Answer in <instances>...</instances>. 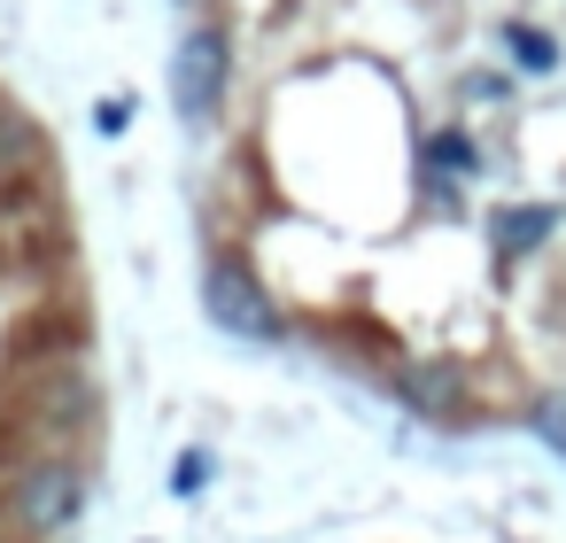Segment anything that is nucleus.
<instances>
[{"label": "nucleus", "mask_w": 566, "mask_h": 543, "mask_svg": "<svg viewBox=\"0 0 566 543\" xmlns=\"http://www.w3.org/2000/svg\"><path fill=\"white\" fill-rule=\"evenodd\" d=\"M226 63H233V40H226L218 24H202V32L179 40V55H171V102H179L187 125H210V117H218V102H226Z\"/></svg>", "instance_id": "nucleus-1"}, {"label": "nucleus", "mask_w": 566, "mask_h": 543, "mask_svg": "<svg viewBox=\"0 0 566 543\" xmlns=\"http://www.w3.org/2000/svg\"><path fill=\"white\" fill-rule=\"evenodd\" d=\"M202 311H210L226 334H241V342H280V311H272V295H264L256 272L233 264V257H218V264L202 272Z\"/></svg>", "instance_id": "nucleus-2"}, {"label": "nucleus", "mask_w": 566, "mask_h": 543, "mask_svg": "<svg viewBox=\"0 0 566 543\" xmlns=\"http://www.w3.org/2000/svg\"><path fill=\"white\" fill-rule=\"evenodd\" d=\"M9 512H17V528H24V535H63V528L86 512V473H78L71 458H48V466H32V473L17 481Z\"/></svg>", "instance_id": "nucleus-3"}, {"label": "nucleus", "mask_w": 566, "mask_h": 543, "mask_svg": "<svg viewBox=\"0 0 566 543\" xmlns=\"http://www.w3.org/2000/svg\"><path fill=\"white\" fill-rule=\"evenodd\" d=\"M396 396H403V411H419V419H458V411H465L458 365H403V373H396Z\"/></svg>", "instance_id": "nucleus-4"}, {"label": "nucleus", "mask_w": 566, "mask_h": 543, "mask_svg": "<svg viewBox=\"0 0 566 543\" xmlns=\"http://www.w3.org/2000/svg\"><path fill=\"white\" fill-rule=\"evenodd\" d=\"M558 233V210L551 202H520V210H496L489 218V241L504 249V257H527V249H543Z\"/></svg>", "instance_id": "nucleus-5"}, {"label": "nucleus", "mask_w": 566, "mask_h": 543, "mask_svg": "<svg viewBox=\"0 0 566 543\" xmlns=\"http://www.w3.org/2000/svg\"><path fill=\"white\" fill-rule=\"evenodd\" d=\"M504 48H512V63H520V71H535V79H543V71H558V40H551V32H535V24H504Z\"/></svg>", "instance_id": "nucleus-6"}, {"label": "nucleus", "mask_w": 566, "mask_h": 543, "mask_svg": "<svg viewBox=\"0 0 566 543\" xmlns=\"http://www.w3.org/2000/svg\"><path fill=\"white\" fill-rule=\"evenodd\" d=\"M427 164H434V171H473L481 156H473L465 133H434V140H427Z\"/></svg>", "instance_id": "nucleus-7"}, {"label": "nucleus", "mask_w": 566, "mask_h": 543, "mask_svg": "<svg viewBox=\"0 0 566 543\" xmlns=\"http://www.w3.org/2000/svg\"><path fill=\"white\" fill-rule=\"evenodd\" d=\"M527 427H535V435H543V442H551V450H558V458H566V396H543V404H535V419H527Z\"/></svg>", "instance_id": "nucleus-8"}, {"label": "nucleus", "mask_w": 566, "mask_h": 543, "mask_svg": "<svg viewBox=\"0 0 566 543\" xmlns=\"http://www.w3.org/2000/svg\"><path fill=\"white\" fill-rule=\"evenodd\" d=\"M210 481V450H187V458H171V497H195Z\"/></svg>", "instance_id": "nucleus-9"}, {"label": "nucleus", "mask_w": 566, "mask_h": 543, "mask_svg": "<svg viewBox=\"0 0 566 543\" xmlns=\"http://www.w3.org/2000/svg\"><path fill=\"white\" fill-rule=\"evenodd\" d=\"M94 125H102V133H125V125H133V102H102Z\"/></svg>", "instance_id": "nucleus-10"}]
</instances>
